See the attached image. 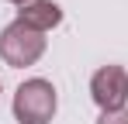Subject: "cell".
<instances>
[{
	"label": "cell",
	"instance_id": "5b68a950",
	"mask_svg": "<svg viewBox=\"0 0 128 124\" xmlns=\"http://www.w3.org/2000/svg\"><path fill=\"white\" fill-rule=\"evenodd\" d=\"M97 124H128V110H114V114H100Z\"/></svg>",
	"mask_w": 128,
	"mask_h": 124
},
{
	"label": "cell",
	"instance_id": "8992f818",
	"mask_svg": "<svg viewBox=\"0 0 128 124\" xmlns=\"http://www.w3.org/2000/svg\"><path fill=\"white\" fill-rule=\"evenodd\" d=\"M10 3H18V7H24V3H31V0H10Z\"/></svg>",
	"mask_w": 128,
	"mask_h": 124
},
{
	"label": "cell",
	"instance_id": "6da1fadb",
	"mask_svg": "<svg viewBox=\"0 0 128 124\" xmlns=\"http://www.w3.org/2000/svg\"><path fill=\"white\" fill-rule=\"evenodd\" d=\"M56 107H59V97H56V86L48 79H24L14 93V121L21 124H48L56 117Z\"/></svg>",
	"mask_w": 128,
	"mask_h": 124
},
{
	"label": "cell",
	"instance_id": "52a82bcc",
	"mask_svg": "<svg viewBox=\"0 0 128 124\" xmlns=\"http://www.w3.org/2000/svg\"><path fill=\"white\" fill-rule=\"evenodd\" d=\"M0 90H4V86H0Z\"/></svg>",
	"mask_w": 128,
	"mask_h": 124
},
{
	"label": "cell",
	"instance_id": "3957f363",
	"mask_svg": "<svg viewBox=\"0 0 128 124\" xmlns=\"http://www.w3.org/2000/svg\"><path fill=\"white\" fill-rule=\"evenodd\" d=\"M90 97L100 107V114L125 110V103H128V69L125 65H100L90 76Z\"/></svg>",
	"mask_w": 128,
	"mask_h": 124
},
{
	"label": "cell",
	"instance_id": "277c9868",
	"mask_svg": "<svg viewBox=\"0 0 128 124\" xmlns=\"http://www.w3.org/2000/svg\"><path fill=\"white\" fill-rule=\"evenodd\" d=\"M21 24L28 28H35V31H52V28H59L62 24V7L59 3H52V0H31V3H24L21 10H18V17Z\"/></svg>",
	"mask_w": 128,
	"mask_h": 124
},
{
	"label": "cell",
	"instance_id": "7a4b0ae2",
	"mask_svg": "<svg viewBox=\"0 0 128 124\" xmlns=\"http://www.w3.org/2000/svg\"><path fill=\"white\" fill-rule=\"evenodd\" d=\"M45 55V35L28 28L21 21H10L4 31H0V59L7 62L10 69H24V65H35Z\"/></svg>",
	"mask_w": 128,
	"mask_h": 124
}]
</instances>
